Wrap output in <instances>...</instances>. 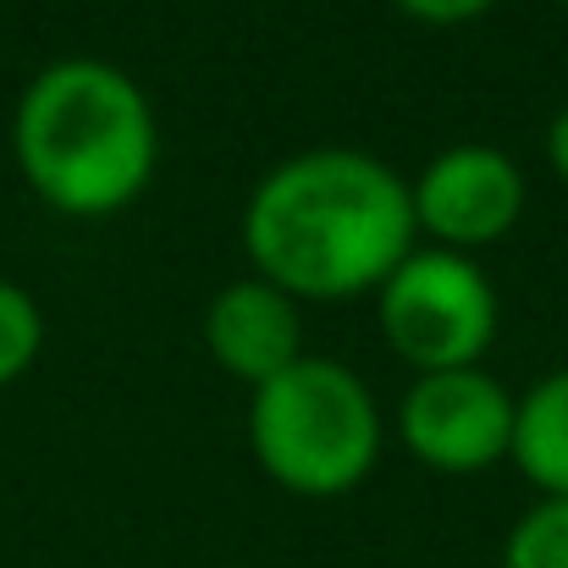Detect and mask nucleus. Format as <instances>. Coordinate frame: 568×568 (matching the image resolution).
Listing matches in <instances>:
<instances>
[{
	"label": "nucleus",
	"instance_id": "5",
	"mask_svg": "<svg viewBox=\"0 0 568 568\" xmlns=\"http://www.w3.org/2000/svg\"><path fill=\"white\" fill-rule=\"evenodd\" d=\"M514 397L497 376L480 365L464 371H430L414 376V386L397 403V436L403 447L442 469V475H475L508 458L514 447Z\"/></svg>",
	"mask_w": 568,
	"mask_h": 568
},
{
	"label": "nucleus",
	"instance_id": "11",
	"mask_svg": "<svg viewBox=\"0 0 568 568\" xmlns=\"http://www.w3.org/2000/svg\"><path fill=\"white\" fill-rule=\"evenodd\" d=\"M408 17H419V22H436V28H453V22H475V17H486L497 0H397Z\"/></svg>",
	"mask_w": 568,
	"mask_h": 568
},
{
	"label": "nucleus",
	"instance_id": "8",
	"mask_svg": "<svg viewBox=\"0 0 568 568\" xmlns=\"http://www.w3.org/2000/svg\"><path fill=\"white\" fill-rule=\"evenodd\" d=\"M508 458L547 497H568V365L552 371V376H541L519 397Z\"/></svg>",
	"mask_w": 568,
	"mask_h": 568
},
{
	"label": "nucleus",
	"instance_id": "1",
	"mask_svg": "<svg viewBox=\"0 0 568 568\" xmlns=\"http://www.w3.org/2000/svg\"><path fill=\"white\" fill-rule=\"evenodd\" d=\"M243 248L293 298H354L381 287L414 248V199L365 150H298L248 193Z\"/></svg>",
	"mask_w": 568,
	"mask_h": 568
},
{
	"label": "nucleus",
	"instance_id": "9",
	"mask_svg": "<svg viewBox=\"0 0 568 568\" xmlns=\"http://www.w3.org/2000/svg\"><path fill=\"white\" fill-rule=\"evenodd\" d=\"M503 568H568V497H541L503 541Z\"/></svg>",
	"mask_w": 568,
	"mask_h": 568
},
{
	"label": "nucleus",
	"instance_id": "3",
	"mask_svg": "<svg viewBox=\"0 0 568 568\" xmlns=\"http://www.w3.org/2000/svg\"><path fill=\"white\" fill-rule=\"evenodd\" d=\"M248 447L282 491L343 497L376 469L381 408L348 365L304 354L282 376L254 386Z\"/></svg>",
	"mask_w": 568,
	"mask_h": 568
},
{
	"label": "nucleus",
	"instance_id": "6",
	"mask_svg": "<svg viewBox=\"0 0 568 568\" xmlns=\"http://www.w3.org/2000/svg\"><path fill=\"white\" fill-rule=\"evenodd\" d=\"M414 226L436 237V248H486L525 215V172L497 144H447L419 183H408Z\"/></svg>",
	"mask_w": 568,
	"mask_h": 568
},
{
	"label": "nucleus",
	"instance_id": "7",
	"mask_svg": "<svg viewBox=\"0 0 568 568\" xmlns=\"http://www.w3.org/2000/svg\"><path fill=\"white\" fill-rule=\"evenodd\" d=\"M204 343L226 376L265 386L287 365L304 359V326H298V298L282 293L265 276L226 282L210 310H204Z\"/></svg>",
	"mask_w": 568,
	"mask_h": 568
},
{
	"label": "nucleus",
	"instance_id": "12",
	"mask_svg": "<svg viewBox=\"0 0 568 568\" xmlns=\"http://www.w3.org/2000/svg\"><path fill=\"white\" fill-rule=\"evenodd\" d=\"M547 161H552V172L568 183V105L552 116V128H547Z\"/></svg>",
	"mask_w": 568,
	"mask_h": 568
},
{
	"label": "nucleus",
	"instance_id": "10",
	"mask_svg": "<svg viewBox=\"0 0 568 568\" xmlns=\"http://www.w3.org/2000/svg\"><path fill=\"white\" fill-rule=\"evenodd\" d=\"M44 348V315L39 304L0 276V386H11L17 376H28V365Z\"/></svg>",
	"mask_w": 568,
	"mask_h": 568
},
{
	"label": "nucleus",
	"instance_id": "2",
	"mask_svg": "<svg viewBox=\"0 0 568 568\" xmlns=\"http://www.w3.org/2000/svg\"><path fill=\"white\" fill-rule=\"evenodd\" d=\"M11 150L50 210L116 215L150 189L161 161V122L150 94L100 55H61L17 100Z\"/></svg>",
	"mask_w": 568,
	"mask_h": 568
},
{
	"label": "nucleus",
	"instance_id": "4",
	"mask_svg": "<svg viewBox=\"0 0 568 568\" xmlns=\"http://www.w3.org/2000/svg\"><path fill=\"white\" fill-rule=\"evenodd\" d=\"M381 337L419 376L480 365L497 337V287L458 248H408L381 282Z\"/></svg>",
	"mask_w": 568,
	"mask_h": 568
}]
</instances>
